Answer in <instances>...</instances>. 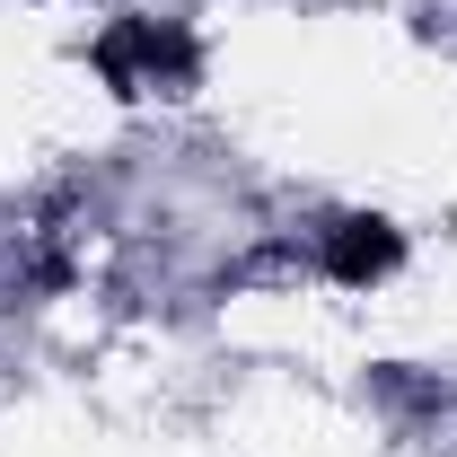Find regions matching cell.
I'll return each instance as SVG.
<instances>
[{
  "label": "cell",
  "mask_w": 457,
  "mask_h": 457,
  "mask_svg": "<svg viewBox=\"0 0 457 457\" xmlns=\"http://www.w3.org/2000/svg\"><path fill=\"white\" fill-rule=\"evenodd\" d=\"M396 255H404V237H396L387 220H370V212H352V220L326 228V273H335L343 290L387 282V273H396Z\"/></svg>",
  "instance_id": "7a4b0ae2"
},
{
  "label": "cell",
  "mask_w": 457,
  "mask_h": 457,
  "mask_svg": "<svg viewBox=\"0 0 457 457\" xmlns=\"http://www.w3.org/2000/svg\"><path fill=\"white\" fill-rule=\"evenodd\" d=\"M97 71L123 97H176V88H194V36L176 18H123L97 36Z\"/></svg>",
  "instance_id": "6da1fadb"
}]
</instances>
